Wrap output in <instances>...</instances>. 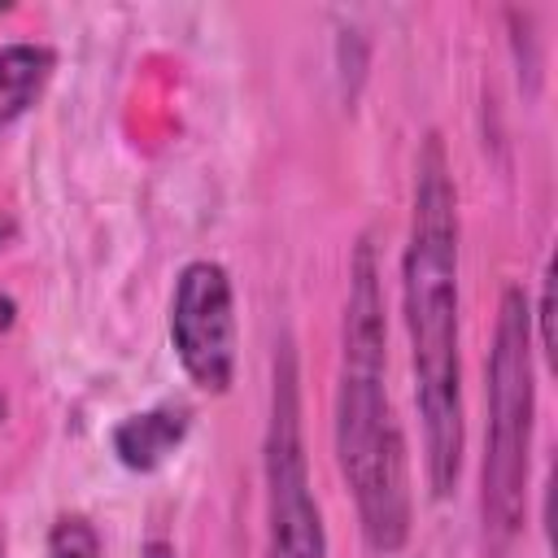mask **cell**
<instances>
[{"label": "cell", "mask_w": 558, "mask_h": 558, "mask_svg": "<svg viewBox=\"0 0 558 558\" xmlns=\"http://www.w3.org/2000/svg\"><path fill=\"white\" fill-rule=\"evenodd\" d=\"M401 301L423 418V462L432 497H449L462 475V349H458V187L445 140L432 131L414 161V214L401 257Z\"/></svg>", "instance_id": "6da1fadb"}, {"label": "cell", "mask_w": 558, "mask_h": 558, "mask_svg": "<svg viewBox=\"0 0 558 558\" xmlns=\"http://www.w3.org/2000/svg\"><path fill=\"white\" fill-rule=\"evenodd\" d=\"M388 327L379 262L371 235L357 240L349 262V301L336 379V458L353 488L362 536L375 554H397L410 541V475L405 440L388 405Z\"/></svg>", "instance_id": "7a4b0ae2"}, {"label": "cell", "mask_w": 558, "mask_h": 558, "mask_svg": "<svg viewBox=\"0 0 558 558\" xmlns=\"http://www.w3.org/2000/svg\"><path fill=\"white\" fill-rule=\"evenodd\" d=\"M532 418H536L532 310L523 288H506L488 349V440L480 471V523L493 558H501L514 545L527 514Z\"/></svg>", "instance_id": "3957f363"}, {"label": "cell", "mask_w": 558, "mask_h": 558, "mask_svg": "<svg viewBox=\"0 0 558 558\" xmlns=\"http://www.w3.org/2000/svg\"><path fill=\"white\" fill-rule=\"evenodd\" d=\"M266 554L270 558H327V527L310 488L305 436H301V388L296 353L283 340L275 353L270 423H266Z\"/></svg>", "instance_id": "277c9868"}, {"label": "cell", "mask_w": 558, "mask_h": 558, "mask_svg": "<svg viewBox=\"0 0 558 558\" xmlns=\"http://www.w3.org/2000/svg\"><path fill=\"white\" fill-rule=\"evenodd\" d=\"M170 344L183 375L205 392H227L235 379V292L231 275L196 257L179 270L170 296Z\"/></svg>", "instance_id": "5b68a950"}, {"label": "cell", "mask_w": 558, "mask_h": 558, "mask_svg": "<svg viewBox=\"0 0 558 558\" xmlns=\"http://www.w3.org/2000/svg\"><path fill=\"white\" fill-rule=\"evenodd\" d=\"M187 427H192L187 405H153L140 414H126L109 432V445L126 471H157L183 445Z\"/></svg>", "instance_id": "8992f818"}, {"label": "cell", "mask_w": 558, "mask_h": 558, "mask_svg": "<svg viewBox=\"0 0 558 558\" xmlns=\"http://www.w3.org/2000/svg\"><path fill=\"white\" fill-rule=\"evenodd\" d=\"M48 74H52L48 48H39V44H4L0 48V126L22 118L39 100Z\"/></svg>", "instance_id": "52a82bcc"}, {"label": "cell", "mask_w": 558, "mask_h": 558, "mask_svg": "<svg viewBox=\"0 0 558 558\" xmlns=\"http://www.w3.org/2000/svg\"><path fill=\"white\" fill-rule=\"evenodd\" d=\"M48 558H105L100 536L83 514H61L48 527Z\"/></svg>", "instance_id": "ba28073f"}, {"label": "cell", "mask_w": 558, "mask_h": 558, "mask_svg": "<svg viewBox=\"0 0 558 558\" xmlns=\"http://www.w3.org/2000/svg\"><path fill=\"white\" fill-rule=\"evenodd\" d=\"M532 318L541 323V349H545V357H554V266H545V275H541V301H536V314Z\"/></svg>", "instance_id": "9c48e42d"}, {"label": "cell", "mask_w": 558, "mask_h": 558, "mask_svg": "<svg viewBox=\"0 0 558 558\" xmlns=\"http://www.w3.org/2000/svg\"><path fill=\"white\" fill-rule=\"evenodd\" d=\"M13 323H17V301H13L9 292H0V336H4Z\"/></svg>", "instance_id": "30bf717a"}, {"label": "cell", "mask_w": 558, "mask_h": 558, "mask_svg": "<svg viewBox=\"0 0 558 558\" xmlns=\"http://www.w3.org/2000/svg\"><path fill=\"white\" fill-rule=\"evenodd\" d=\"M140 558H174V545L170 541H148Z\"/></svg>", "instance_id": "8fae6325"}, {"label": "cell", "mask_w": 558, "mask_h": 558, "mask_svg": "<svg viewBox=\"0 0 558 558\" xmlns=\"http://www.w3.org/2000/svg\"><path fill=\"white\" fill-rule=\"evenodd\" d=\"M13 235H17V222H13V214H9V209H0V248H4Z\"/></svg>", "instance_id": "7c38bea8"}, {"label": "cell", "mask_w": 558, "mask_h": 558, "mask_svg": "<svg viewBox=\"0 0 558 558\" xmlns=\"http://www.w3.org/2000/svg\"><path fill=\"white\" fill-rule=\"evenodd\" d=\"M0 418H4V397H0Z\"/></svg>", "instance_id": "4fadbf2b"}, {"label": "cell", "mask_w": 558, "mask_h": 558, "mask_svg": "<svg viewBox=\"0 0 558 558\" xmlns=\"http://www.w3.org/2000/svg\"><path fill=\"white\" fill-rule=\"evenodd\" d=\"M0 558H4V536H0Z\"/></svg>", "instance_id": "5bb4252c"}]
</instances>
